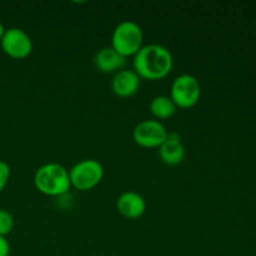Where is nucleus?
Here are the masks:
<instances>
[{
    "instance_id": "obj_10",
    "label": "nucleus",
    "mask_w": 256,
    "mask_h": 256,
    "mask_svg": "<svg viewBox=\"0 0 256 256\" xmlns=\"http://www.w3.org/2000/svg\"><path fill=\"white\" fill-rule=\"evenodd\" d=\"M118 212L126 219H139L146 212V202L135 192H125L116 200Z\"/></svg>"
},
{
    "instance_id": "obj_12",
    "label": "nucleus",
    "mask_w": 256,
    "mask_h": 256,
    "mask_svg": "<svg viewBox=\"0 0 256 256\" xmlns=\"http://www.w3.org/2000/svg\"><path fill=\"white\" fill-rule=\"evenodd\" d=\"M176 105L166 95H158L150 102V112L159 120L169 119L176 112Z\"/></svg>"
},
{
    "instance_id": "obj_15",
    "label": "nucleus",
    "mask_w": 256,
    "mask_h": 256,
    "mask_svg": "<svg viewBox=\"0 0 256 256\" xmlns=\"http://www.w3.org/2000/svg\"><path fill=\"white\" fill-rule=\"evenodd\" d=\"M10 245L5 236H0V256H9Z\"/></svg>"
},
{
    "instance_id": "obj_11",
    "label": "nucleus",
    "mask_w": 256,
    "mask_h": 256,
    "mask_svg": "<svg viewBox=\"0 0 256 256\" xmlns=\"http://www.w3.org/2000/svg\"><path fill=\"white\" fill-rule=\"evenodd\" d=\"M94 65L99 72L112 74L122 70L126 65V58L115 52L112 46L102 48L94 56Z\"/></svg>"
},
{
    "instance_id": "obj_6",
    "label": "nucleus",
    "mask_w": 256,
    "mask_h": 256,
    "mask_svg": "<svg viewBox=\"0 0 256 256\" xmlns=\"http://www.w3.org/2000/svg\"><path fill=\"white\" fill-rule=\"evenodd\" d=\"M169 132L159 120H142L132 130V139L139 146L159 148L168 138Z\"/></svg>"
},
{
    "instance_id": "obj_2",
    "label": "nucleus",
    "mask_w": 256,
    "mask_h": 256,
    "mask_svg": "<svg viewBox=\"0 0 256 256\" xmlns=\"http://www.w3.org/2000/svg\"><path fill=\"white\" fill-rule=\"evenodd\" d=\"M35 188L48 196H62L72 188L69 170L58 162H48L36 170L34 175Z\"/></svg>"
},
{
    "instance_id": "obj_8",
    "label": "nucleus",
    "mask_w": 256,
    "mask_h": 256,
    "mask_svg": "<svg viewBox=\"0 0 256 256\" xmlns=\"http://www.w3.org/2000/svg\"><path fill=\"white\" fill-rule=\"evenodd\" d=\"M140 78L134 70L122 69L115 72L112 80V90L119 98H132L139 92Z\"/></svg>"
},
{
    "instance_id": "obj_3",
    "label": "nucleus",
    "mask_w": 256,
    "mask_h": 256,
    "mask_svg": "<svg viewBox=\"0 0 256 256\" xmlns=\"http://www.w3.org/2000/svg\"><path fill=\"white\" fill-rule=\"evenodd\" d=\"M144 34L136 22L132 20H124L119 22L112 35V48L124 58L135 56L142 48Z\"/></svg>"
},
{
    "instance_id": "obj_16",
    "label": "nucleus",
    "mask_w": 256,
    "mask_h": 256,
    "mask_svg": "<svg viewBox=\"0 0 256 256\" xmlns=\"http://www.w3.org/2000/svg\"><path fill=\"white\" fill-rule=\"evenodd\" d=\"M5 28H4V25L2 24V22H0V42H2V36H4V32H5Z\"/></svg>"
},
{
    "instance_id": "obj_5",
    "label": "nucleus",
    "mask_w": 256,
    "mask_h": 256,
    "mask_svg": "<svg viewBox=\"0 0 256 256\" xmlns=\"http://www.w3.org/2000/svg\"><path fill=\"white\" fill-rule=\"evenodd\" d=\"M200 95H202V86L199 80L194 75H179L175 78L170 88V99L180 109H190L196 105Z\"/></svg>"
},
{
    "instance_id": "obj_4",
    "label": "nucleus",
    "mask_w": 256,
    "mask_h": 256,
    "mask_svg": "<svg viewBox=\"0 0 256 256\" xmlns=\"http://www.w3.org/2000/svg\"><path fill=\"white\" fill-rule=\"evenodd\" d=\"M104 176V168L98 160L84 159L69 170L70 184L80 192H88L100 184Z\"/></svg>"
},
{
    "instance_id": "obj_7",
    "label": "nucleus",
    "mask_w": 256,
    "mask_h": 256,
    "mask_svg": "<svg viewBox=\"0 0 256 256\" xmlns=\"http://www.w3.org/2000/svg\"><path fill=\"white\" fill-rule=\"evenodd\" d=\"M5 54L14 59H25L32 52V40L20 28H9L5 30L2 42Z\"/></svg>"
},
{
    "instance_id": "obj_9",
    "label": "nucleus",
    "mask_w": 256,
    "mask_h": 256,
    "mask_svg": "<svg viewBox=\"0 0 256 256\" xmlns=\"http://www.w3.org/2000/svg\"><path fill=\"white\" fill-rule=\"evenodd\" d=\"M158 149L160 160L170 166L182 164L185 158V146L176 132H169L165 142Z\"/></svg>"
},
{
    "instance_id": "obj_1",
    "label": "nucleus",
    "mask_w": 256,
    "mask_h": 256,
    "mask_svg": "<svg viewBox=\"0 0 256 256\" xmlns=\"http://www.w3.org/2000/svg\"><path fill=\"white\" fill-rule=\"evenodd\" d=\"M172 66V52L160 44L142 45L134 56V72L140 79L160 80L169 75Z\"/></svg>"
},
{
    "instance_id": "obj_14",
    "label": "nucleus",
    "mask_w": 256,
    "mask_h": 256,
    "mask_svg": "<svg viewBox=\"0 0 256 256\" xmlns=\"http://www.w3.org/2000/svg\"><path fill=\"white\" fill-rule=\"evenodd\" d=\"M10 178V166L5 162L0 160V192L6 186Z\"/></svg>"
},
{
    "instance_id": "obj_13",
    "label": "nucleus",
    "mask_w": 256,
    "mask_h": 256,
    "mask_svg": "<svg viewBox=\"0 0 256 256\" xmlns=\"http://www.w3.org/2000/svg\"><path fill=\"white\" fill-rule=\"evenodd\" d=\"M14 226V218L8 210L0 209V236L10 234Z\"/></svg>"
}]
</instances>
